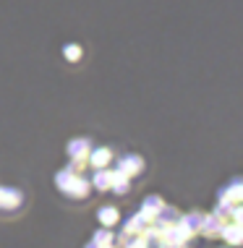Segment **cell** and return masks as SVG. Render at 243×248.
Here are the masks:
<instances>
[{
	"label": "cell",
	"instance_id": "9c48e42d",
	"mask_svg": "<svg viewBox=\"0 0 243 248\" xmlns=\"http://www.w3.org/2000/svg\"><path fill=\"white\" fill-rule=\"evenodd\" d=\"M110 175H113V170H107V167H99V170H94V175H92V188H97V191H110Z\"/></svg>",
	"mask_w": 243,
	"mask_h": 248
},
{
	"label": "cell",
	"instance_id": "3957f363",
	"mask_svg": "<svg viewBox=\"0 0 243 248\" xmlns=\"http://www.w3.org/2000/svg\"><path fill=\"white\" fill-rule=\"evenodd\" d=\"M222 227H225V217L214 212V214H209V217L201 219L199 232H204L207 238H220V235H222Z\"/></svg>",
	"mask_w": 243,
	"mask_h": 248
},
{
	"label": "cell",
	"instance_id": "5bb4252c",
	"mask_svg": "<svg viewBox=\"0 0 243 248\" xmlns=\"http://www.w3.org/2000/svg\"><path fill=\"white\" fill-rule=\"evenodd\" d=\"M97 219L102 222V227H113L120 219V214H118L115 206H102V209L97 212Z\"/></svg>",
	"mask_w": 243,
	"mask_h": 248
},
{
	"label": "cell",
	"instance_id": "8992f818",
	"mask_svg": "<svg viewBox=\"0 0 243 248\" xmlns=\"http://www.w3.org/2000/svg\"><path fill=\"white\" fill-rule=\"evenodd\" d=\"M217 199L220 201H230V204H241L243 201V178H235L227 188H222L217 193Z\"/></svg>",
	"mask_w": 243,
	"mask_h": 248
},
{
	"label": "cell",
	"instance_id": "5b68a950",
	"mask_svg": "<svg viewBox=\"0 0 243 248\" xmlns=\"http://www.w3.org/2000/svg\"><path fill=\"white\" fill-rule=\"evenodd\" d=\"M21 191L18 188H3L0 186V209H5V212H11V209H16V206H21Z\"/></svg>",
	"mask_w": 243,
	"mask_h": 248
},
{
	"label": "cell",
	"instance_id": "7c38bea8",
	"mask_svg": "<svg viewBox=\"0 0 243 248\" xmlns=\"http://www.w3.org/2000/svg\"><path fill=\"white\" fill-rule=\"evenodd\" d=\"M201 219H204V214H199V212H191V214H183V217H178V222L186 227L188 232H199V227H201Z\"/></svg>",
	"mask_w": 243,
	"mask_h": 248
},
{
	"label": "cell",
	"instance_id": "4fadbf2b",
	"mask_svg": "<svg viewBox=\"0 0 243 248\" xmlns=\"http://www.w3.org/2000/svg\"><path fill=\"white\" fill-rule=\"evenodd\" d=\"M128 186H131V178H126L120 170H113V175H110V191L126 193V191H128Z\"/></svg>",
	"mask_w": 243,
	"mask_h": 248
},
{
	"label": "cell",
	"instance_id": "9a60e30c",
	"mask_svg": "<svg viewBox=\"0 0 243 248\" xmlns=\"http://www.w3.org/2000/svg\"><path fill=\"white\" fill-rule=\"evenodd\" d=\"M94 243H97V246H107V243H113V232L110 230H107V227H102V230H97V232H94Z\"/></svg>",
	"mask_w": 243,
	"mask_h": 248
},
{
	"label": "cell",
	"instance_id": "e0dca14e",
	"mask_svg": "<svg viewBox=\"0 0 243 248\" xmlns=\"http://www.w3.org/2000/svg\"><path fill=\"white\" fill-rule=\"evenodd\" d=\"M230 214H233V222H238V225H243V201H241V204H233V209H230Z\"/></svg>",
	"mask_w": 243,
	"mask_h": 248
},
{
	"label": "cell",
	"instance_id": "ac0fdd59",
	"mask_svg": "<svg viewBox=\"0 0 243 248\" xmlns=\"http://www.w3.org/2000/svg\"><path fill=\"white\" fill-rule=\"evenodd\" d=\"M84 248H99V246H97V243H94V240H92V243H86Z\"/></svg>",
	"mask_w": 243,
	"mask_h": 248
},
{
	"label": "cell",
	"instance_id": "8fae6325",
	"mask_svg": "<svg viewBox=\"0 0 243 248\" xmlns=\"http://www.w3.org/2000/svg\"><path fill=\"white\" fill-rule=\"evenodd\" d=\"M162 206H165V201H162L160 196H146V199H144V206H141V214H144V217L152 222V219L157 217V212L162 209Z\"/></svg>",
	"mask_w": 243,
	"mask_h": 248
},
{
	"label": "cell",
	"instance_id": "6da1fadb",
	"mask_svg": "<svg viewBox=\"0 0 243 248\" xmlns=\"http://www.w3.org/2000/svg\"><path fill=\"white\" fill-rule=\"evenodd\" d=\"M55 183H58V188L65 193V196H71V199H84V196H89V188H92V183L86 180L81 172H73V170H60L58 175H55Z\"/></svg>",
	"mask_w": 243,
	"mask_h": 248
},
{
	"label": "cell",
	"instance_id": "d6986e66",
	"mask_svg": "<svg viewBox=\"0 0 243 248\" xmlns=\"http://www.w3.org/2000/svg\"><path fill=\"white\" fill-rule=\"evenodd\" d=\"M99 248H115V246H113V243H107V246H99Z\"/></svg>",
	"mask_w": 243,
	"mask_h": 248
},
{
	"label": "cell",
	"instance_id": "7a4b0ae2",
	"mask_svg": "<svg viewBox=\"0 0 243 248\" xmlns=\"http://www.w3.org/2000/svg\"><path fill=\"white\" fill-rule=\"evenodd\" d=\"M118 170L123 172L126 178H136L141 170H144V159L139 157V154H123L118 162Z\"/></svg>",
	"mask_w": 243,
	"mask_h": 248
},
{
	"label": "cell",
	"instance_id": "52a82bcc",
	"mask_svg": "<svg viewBox=\"0 0 243 248\" xmlns=\"http://www.w3.org/2000/svg\"><path fill=\"white\" fill-rule=\"evenodd\" d=\"M89 149H92L89 139H73V141H68V157L71 159H86Z\"/></svg>",
	"mask_w": 243,
	"mask_h": 248
},
{
	"label": "cell",
	"instance_id": "277c9868",
	"mask_svg": "<svg viewBox=\"0 0 243 248\" xmlns=\"http://www.w3.org/2000/svg\"><path fill=\"white\" fill-rule=\"evenodd\" d=\"M110 157H113V152L107 146H97V149H89V154H86V165L92 170H99V167L110 165Z\"/></svg>",
	"mask_w": 243,
	"mask_h": 248
},
{
	"label": "cell",
	"instance_id": "ba28073f",
	"mask_svg": "<svg viewBox=\"0 0 243 248\" xmlns=\"http://www.w3.org/2000/svg\"><path fill=\"white\" fill-rule=\"evenodd\" d=\"M146 225H149V219H146L141 212H139V214H133V217L126 222V227H123V235H141Z\"/></svg>",
	"mask_w": 243,
	"mask_h": 248
},
{
	"label": "cell",
	"instance_id": "2e32d148",
	"mask_svg": "<svg viewBox=\"0 0 243 248\" xmlns=\"http://www.w3.org/2000/svg\"><path fill=\"white\" fill-rule=\"evenodd\" d=\"M63 58L71 60V63H76V60L81 58V47H79V45H65V47H63Z\"/></svg>",
	"mask_w": 243,
	"mask_h": 248
},
{
	"label": "cell",
	"instance_id": "30bf717a",
	"mask_svg": "<svg viewBox=\"0 0 243 248\" xmlns=\"http://www.w3.org/2000/svg\"><path fill=\"white\" fill-rule=\"evenodd\" d=\"M220 238H225L230 246H241L243 243V225H238V222L225 225V227H222V235Z\"/></svg>",
	"mask_w": 243,
	"mask_h": 248
}]
</instances>
